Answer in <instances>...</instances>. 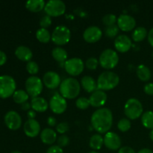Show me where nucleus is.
I'll list each match as a JSON object with an SVG mask.
<instances>
[{
  "label": "nucleus",
  "instance_id": "nucleus-22",
  "mask_svg": "<svg viewBox=\"0 0 153 153\" xmlns=\"http://www.w3.org/2000/svg\"><path fill=\"white\" fill-rule=\"evenodd\" d=\"M31 107L37 112H44L49 107L47 101L43 97H37L32 98L31 102Z\"/></svg>",
  "mask_w": 153,
  "mask_h": 153
},
{
  "label": "nucleus",
  "instance_id": "nucleus-3",
  "mask_svg": "<svg viewBox=\"0 0 153 153\" xmlns=\"http://www.w3.org/2000/svg\"><path fill=\"white\" fill-rule=\"evenodd\" d=\"M120 78L117 73L111 71H105L102 73L97 79V90L110 91L118 85Z\"/></svg>",
  "mask_w": 153,
  "mask_h": 153
},
{
  "label": "nucleus",
  "instance_id": "nucleus-38",
  "mask_svg": "<svg viewBox=\"0 0 153 153\" xmlns=\"http://www.w3.org/2000/svg\"><path fill=\"white\" fill-rule=\"evenodd\" d=\"M57 142H58V146H59L60 147H64L70 143V138L67 135L62 134L58 137Z\"/></svg>",
  "mask_w": 153,
  "mask_h": 153
},
{
  "label": "nucleus",
  "instance_id": "nucleus-25",
  "mask_svg": "<svg viewBox=\"0 0 153 153\" xmlns=\"http://www.w3.org/2000/svg\"><path fill=\"white\" fill-rule=\"evenodd\" d=\"M136 73L140 80L143 81V82H147L151 79V73L150 70L147 66L144 65V64H140L138 67H137V70H136Z\"/></svg>",
  "mask_w": 153,
  "mask_h": 153
},
{
  "label": "nucleus",
  "instance_id": "nucleus-44",
  "mask_svg": "<svg viewBox=\"0 0 153 153\" xmlns=\"http://www.w3.org/2000/svg\"><path fill=\"white\" fill-rule=\"evenodd\" d=\"M6 61H7V55H6L5 52L0 50V66L4 65Z\"/></svg>",
  "mask_w": 153,
  "mask_h": 153
},
{
  "label": "nucleus",
  "instance_id": "nucleus-5",
  "mask_svg": "<svg viewBox=\"0 0 153 153\" xmlns=\"http://www.w3.org/2000/svg\"><path fill=\"white\" fill-rule=\"evenodd\" d=\"M16 82L8 75L0 76V98L7 99L13 96L16 91Z\"/></svg>",
  "mask_w": 153,
  "mask_h": 153
},
{
  "label": "nucleus",
  "instance_id": "nucleus-35",
  "mask_svg": "<svg viewBox=\"0 0 153 153\" xmlns=\"http://www.w3.org/2000/svg\"><path fill=\"white\" fill-rule=\"evenodd\" d=\"M117 21V18L113 13H108L105 15L102 18V22L106 26H110V25H114L115 22Z\"/></svg>",
  "mask_w": 153,
  "mask_h": 153
},
{
  "label": "nucleus",
  "instance_id": "nucleus-18",
  "mask_svg": "<svg viewBox=\"0 0 153 153\" xmlns=\"http://www.w3.org/2000/svg\"><path fill=\"white\" fill-rule=\"evenodd\" d=\"M114 46L118 52H128L131 47V38L126 34H121V35L117 36L114 40Z\"/></svg>",
  "mask_w": 153,
  "mask_h": 153
},
{
  "label": "nucleus",
  "instance_id": "nucleus-51",
  "mask_svg": "<svg viewBox=\"0 0 153 153\" xmlns=\"http://www.w3.org/2000/svg\"><path fill=\"white\" fill-rule=\"evenodd\" d=\"M11 153H22V152H19V151H17V150H16V151H13V152H12Z\"/></svg>",
  "mask_w": 153,
  "mask_h": 153
},
{
  "label": "nucleus",
  "instance_id": "nucleus-28",
  "mask_svg": "<svg viewBox=\"0 0 153 153\" xmlns=\"http://www.w3.org/2000/svg\"><path fill=\"white\" fill-rule=\"evenodd\" d=\"M104 144V138L100 134H95L90 138L89 145L91 149L99 150Z\"/></svg>",
  "mask_w": 153,
  "mask_h": 153
},
{
  "label": "nucleus",
  "instance_id": "nucleus-10",
  "mask_svg": "<svg viewBox=\"0 0 153 153\" xmlns=\"http://www.w3.org/2000/svg\"><path fill=\"white\" fill-rule=\"evenodd\" d=\"M66 72L72 76L80 75L83 72L85 64L83 61L79 58H72L67 60L64 63Z\"/></svg>",
  "mask_w": 153,
  "mask_h": 153
},
{
  "label": "nucleus",
  "instance_id": "nucleus-24",
  "mask_svg": "<svg viewBox=\"0 0 153 153\" xmlns=\"http://www.w3.org/2000/svg\"><path fill=\"white\" fill-rule=\"evenodd\" d=\"M46 3L43 0H28L25 3V7L29 11L37 13L45 7Z\"/></svg>",
  "mask_w": 153,
  "mask_h": 153
},
{
  "label": "nucleus",
  "instance_id": "nucleus-7",
  "mask_svg": "<svg viewBox=\"0 0 153 153\" xmlns=\"http://www.w3.org/2000/svg\"><path fill=\"white\" fill-rule=\"evenodd\" d=\"M71 38L70 30L65 25H58L54 29L52 34V39L55 44L63 46L68 43Z\"/></svg>",
  "mask_w": 153,
  "mask_h": 153
},
{
  "label": "nucleus",
  "instance_id": "nucleus-39",
  "mask_svg": "<svg viewBox=\"0 0 153 153\" xmlns=\"http://www.w3.org/2000/svg\"><path fill=\"white\" fill-rule=\"evenodd\" d=\"M70 129V126L69 124L66 122L60 123L59 124L56 126V130L58 133L60 134H64V133L67 132Z\"/></svg>",
  "mask_w": 153,
  "mask_h": 153
},
{
  "label": "nucleus",
  "instance_id": "nucleus-53",
  "mask_svg": "<svg viewBox=\"0 0 153 153\" xmlns=\"http://www.w3.org/2000/svg\"><path fill=\"white\" fill-rule=\"evenodd\" d=\"M152 58H153V52H152Z\"/></svg>",
  "mask_w": 153,
  "mask_h": 153
},
{
  "label": "nucleus",
  "instance_id": "nucleus-32",
  "mask_svg": "<svg viewBox=\"0 0 153 153\" xmlns=\"http://www.w3.org/2000/svg\"><path fill=\"white\" fill-rule=\"evenodd\" d=\"M131 121L128 118H122L118 122L117 128L122 132H126L131 128Z\"/></svg>",
  "mask_w": 153,
  "mask_h": 153
},
{
  "label": "nucleus",
  "instance_id": "nucleus-6",
  "mask_svg": "<svg viewBox=\"0 0 153 153\" xmlns=\"http://www.w3.org/2000/svg\"><path fill=\"white\" fill-rule=\"evenodd\" d=\"M119 62V56L116 51L111 49H105L101 53L99 59V63L102 67L106 70L113 69Z\"/></svg>",
  "mask_w": 153,
  "mask_h": 153
},
{
  "label": "nucleus",
  "instance_id": "nucleus-15",
  "mask_svg": "<svg viewBox=\"0 0 153 153\" xmlns=\"http://www.w3.org/2000/svg\"><path fill=\"white\" fill-rule=\"evenodd\" d=\"M117 25L122 31H129L135 27L136 20L131 15L121 14L117 18Z\"/></svg>",
  "mask_w": 153,
  "mask_h": 153
},
{
  "label": "nucleus",
  "instance_id": "nucleus-41",
  "mask_svg": "<svg viewBox=\"0 0 153 153\" xmlns=\"http://www.w3.org/2000/svg\"><path fill=\"white\" fill-rule=\"evenodd\" d=\"M46 153H64L62 148L58 145H53L50 146L46 151Z\"/></svg>",
  "mask_w": 153,
  "mask_h": 153
},
{
  "label": "nucleus",
  "instance_id": "nucleus-14",
  "mask_svg": "<svg viewBox=\"0 0 153 153\" xmlns=\"http://www.w3.org/2000/svg\"><path fill=\"white\" fill-rule=\"evenodd\" d=\"M102 36V31L98 26L92 25L85 30L83 37L85 41L90 43H94L99 41Z\"/></svg>",
  "mask_w": 153,
  "mask_h": 153
},
{
  "label": "nucleus",
  "instance_id": "nucleus-27",
  "mask_svg": "<svg viewBox=\"0 0 153 153\" xmlns=\"http://www.w3.org/2000/svg\"><path fill=\"white\" fill-rule=\"evenodd\" d=\"M147 35L148 32L146 28L144 27L139 26L134 30L132 34H131V37L134 42H140L144 40L147 37Z\"/></svg>",
  "mask_w": 153,
  "mask_h": 153
},
{
  "label": "nucleus",
  "instance_id": "nucleus-30",
  "mask_svg": "<svg viewBox=\"0 0 153 153\" xmlns=\"http://www.w3.org/2000/svg\"><path fill=\"white\" fill-rule=\"evenodd\" d=\"M141 123L143 126L149 129H153V111H147L141 116Z\"/></svg>",
  "mask_w": 153,
  "mask_h": 153
},
{
  "label": "nucleus",
  "instance_id": "nucleus-2",
  "mask_svg": "<svg viewBox=\"0 0 153 153\" xmlns=\"http://www.w3.org/2000/svg\"><path fill=\"white\" fill-rule=\"evenodd\" d=\"M80 84L74 78H67L60 85V93L65 99H74L80 93Z\"/></svg>",
  "mask_w": 153,
  "mask_h": 153
},
{
  "label": "nucleus",
  "instance_id": "nucleus-45",
  "mask_svg": "<svg viewBox=\"0 0 153 153\" xmlns=\"http://www.w3.org/2000/svg\"><path fill=\"white\" fill-rule=\"evenodd\" d=\"M47 124L51 127L55 126H56V124H57L56 119H55L54 117H52V116L49 117L47 119Z\"/></svg>",
  "mask_w": 153,
  "mask_h": 153
},
{
  "label": "nucleus",
  "instance_id": "nucleus-4",
  "mask_svg": "<svg viewBox=\"0 0 153 153\" xmlns=\"http://www.w3.org/2000/svg\"><path fill=\"white\" fill-rule=\"evenodd\" d=\"M143 108L142 103L137 99L128 100L124 105V112L129 120H136L143 114Z\"/></svg>",
  "mask_w": 153,
  "mask_h": 153
},
{
  "label": "nucleus",
  "instance_id": "nucleus-34",
  "mask_svg": "<svg viewBox=\"0 0 153 153\" xmlns=\"http://www.w3.org/2000/svg\"><path fill=\"white\" fill-rule=\"evenodd\" d=\"M76 105L78 108L81 109V110H85V109L89 107V105H91L89 99L83 97H79V99H77L76 102Z\"/></svg>",
  "mask_w": 153,
  "mask_h": 153
},
{
  "label": "nucleus",
  "instance_id": "nucleus-33",
  "mask_svg": "<svg viewBox=\"0 0 153 153\" xmlns=\"http://www.w3.org/2000/svg\"><path fill=\"white\" fill-rule=\"evenodd\" d=\"M119 27L117 25L114 24V25H110V26H107L105 29V32L107 37H110V38H113L117 36L118 33H119Z\"/></svg>",
  "mask_w": 153,
  "mask_h": 153
},
{
  "label": "nucleus",
  "instance_id": "nucleus-11",
  "mask_svg": "<svg viewBox=\"0 0 153 153\" xmlns=\"http://www.w3.org/2000/svg\"><path fill=\"white\" fill-rule=\"evenodd\" d=\"M49 108L53 113L56 114H61L66 111L67 108V103L66 99L61 95L55 94L49 101Z\"/></svg>",
  "mask_w": 153,
  "mask_h": 153
},
{
  "label": "nucleus",
  "instance_id": "nucleus-17",
  "mask_svg": "<svg viewBox=\"0 0 153 153\" xmlns=\"http://www.w3.org/2000/svg\"><path fill=\"white\" fill-rule=\"evenodd\" d=\"M23 130L26 136L29 137H35L40 131V123L34 119H28L24 124Z\"/></svg>",
  "mask_w": 153,
  "mask_h": 153
},
{
  "label": "nucleus",
  "instance_id": "nucleus-47",
  "mask_svg": "<svg viewBox=\"0 0 153 153\" xmlns=\"http://www.w3.org/2000/svg\"><path fill=\"white\" fill-rule=\"evenodd\" d=\"M27 117L28 119H34L36 117V111L34 110H29L27 113Z\"/></svg>",
  "mask_w": 153,
  "mask_h": 153
},
{
  "label": "nucleus",
  "instance_id": "nucleus-21",
  "mask_svg": "<svg viewBox=\"0 0 153 153\" xmlns=\"http://www.w3.org/2000/svg\"><path fill=\"white\" fill-rule=\"evenodd\" d=\"M15 55L19 60L22 61H28L32 58L33 53L31 49L25 46H19L15 50Z\"/></svg>",
  "mask_w": 153,
  "mask_h": 153
},
{
  "label": "nucleus",
  "instance_id": "nucleus-12",
  "mask_svg": "<svg viewBox=\"0 0 153 153\" xmlns=\"http://www.w3.org/2000/svg\"><path fill=\"white\" fill-rule=\"evenodd\" d=\"M4 123L10 130H17L22 126V118L15 111H10L4 115Z\"/></svg>",
  "mask_w": 153,
  "mask_h": 153
},
{
  "label": "nucleus",
  "instance_id": "nucleus-46",
  "mask_svg": "<svg viewBox=\"0 0 153 153\" xmlns=\"http://www.w3.org/2000/svg\"><path fill=\"white\" fill-rule=\"evenodd\" d=\"M147 38H148V41H149V44H150L153 47V28L149 30V33H148Z\"/></svg>",
  "mask_w": 153,
  "mask_h": 153
},
{
  "label": "nucleus",
  "instance_id": "nucleus-9",
  "mask_svg": "<svg viewBox=\"0 0 153 153\" xmlns=\"http://www.w3.org/2000/svg\"><path fill=\"white\" fill-rule=\"evenodd\" d=\"M44 10L49 16H61L65 12L66 4L61 0H50L46 3Z\"/></svg>",
  "mask_w": 153,
  "mask_h": 153
},
{
  "label": "nucleus",
  "instance_id": "nucleus-40",
  "mask_svg": "<svg viewBox=\"0 0 153 153\" xmlns=\"http://www.w3.org/2000/svg\"><path fill=\"white\" fill-rule=\"evenodd\" d=\"M51 24H52V19H51V16L46 15V16H43L41 18L40 21V25L41 26V28H46L49 26H50Z\"/></svg>",
  "mask_w": 153,
  "mask_h": 153
},
{
  "label": "nucleus",
  "instance_id": "nucleus-49",
  "mask_svg": "<svg viewBox=\"0 0 153 153\" xmlns=\"http://www.w3.org/2000/svg\"><path fill=\"white\" fill-rule=\"evenodd\" d=\"M137 153H153V152L148 148H144V149H141L140 150H139Z\"/></svg>",
  "mask_w": 153,
  "mask_h": 153
},
{
  "label": "nucleus",
  "instance_id": "nucleus-48",
  "mask_svg": "<svg viewBox=\"0 0 153 153\" xmlns=\"http://www.w3.org/2000/svg\"><path fill=\"white\" fill-rule=\"evenodd\" d=\"M22 109L24 111H29V108H31V104H29L28 102H25L23 104H22Z\"/></svg>",
  "mask_w": 153,
  "mask_h": 153
},
{
  "label": "nucleus",
  "instance_id": "nucleus-26",
  "mask_svg": "<svg viewBox=\"0 0 153 153\" xmlns=\"http://www.w3.org/2000/svg\"><path fill=\"white\" fill-rule=\"evenodd\" d=\"M52 55L54 59L58 62H64L67 60V52L62 47H55L52 49Z\"/></svg>",
  "mask_w": 153,
  "mask_h": 153
},
{
  "label": "nucleus",
  "instance_id": "nucleus-52",
  "mask_svg": "<svg viewBox=\"0 0 153 153\" xmlns=\"http://www.w3.org/2000/svg\"><path fill=\"white\" fill-rule=\"evenodd\" d=\"M89 153H99V152H96V151H92V152H90Z\"/></svg>",
  "mask_w": 153,
  "mask_h": 153
},
{
  "label": "nucleus",
  "instance_id": "nucleus-50",
  "mask_svg": "<svg viewBox=\"0 0 153 153\" xmlns=\"http://www.w3.org/2000/svg\"><path fill=\"white\" fill-rule=\"evenodd\" d=\"M149 138L153 141V129H152L149 132Z\"/></svg>",
  "mask_w": 153,
  "mask_h": 153
},
{
  "label": "nucleus",
  "instance_id": "nucleus-37",
  "mask_svg": "<svg viewBox=\"0 0 153 153\" xmlns=\"http://www.w3.org/2000/svg\"><path fill=\"white\" fill-rule=\"evenodd\" d=\"M99 61L96 58H94V57H91V58H89L86 61V64H85V66L88 69L91 70H96L97 68L99 65Z\"/></svg>",
  "mask_w": 153,
  "mask_h": 153
},
{
  "label": "nucleus",
  "instance_id": "nucleus-8",
  "mask_svg": "<svg viewBox=\"0 0 153 153\" xmlns=\"http://www.w3.org/2000/svg\"><path fill=\"white\" fill-rule=\"evenodd\" d=\"M25 90L31 97H37L41 94L43 91V82L39 77L32 76L28 78L25 81Z\"/></svg>",
  "mask_w": 153,
  "mask_h": 153
},
{
  "label": "nucleus",
  "instance_id": "nucleus-1",
  "mask_svg": "<svg viewBox=\"0 0 153 153\" xmlns=\"http://www.w3.org/2000/svg\"><path fill=\"white\" fill-rule=\"evenodd\" d=\"M91 124L100 134L108 132L113 124V114L110 109L102 108L97 109L91 116Z\"/></svg>",
  "mask_w": 153,
  "mask_h": 153
},
{
  "label": "nucleus",
  "instance_id": "nucleus-19",
  "mask_svg": "<svg viewBox=\"0 0 153 153\" xmlns=\"http://www.w3.org/2000/svg\"><path fill=\"white\" fill-rule=\"evenodd\" d=\"M89 101L90 104L93 107H102L107 102V95L105 91H101V90H97L91 94L89 98Z\"/></svg>",
  "mask_w": 153,
  "mask_h": 153
},
{
  "label": "nucleus",
  "instance_id": "nucleus-23",
  "mask_svg": "<svg viewBox=\"0 0 153 153\" xmlns=\"http://www.w3.org/2000/svg\"><path fill=\"white\" fill-rule=\"evenodd\" d=\"M81 85L83 89L88 93H94L97 89V82L90 76H85L81 80Z\"/></svg>",
  "mask_w": 153,
  "mask_h": 153
},
{
  "label": "nucleus",
  "instance_id": "nucleus-20",
  "mask_svg": "<svg viewBox=\"0 0 153 153\" xmlns=\"http://www.w3.org/2000/svg\"><path fill=\"white\" fill-rule=\"evenodd\" d=\"M40 139L44 144L52 145L57 139V134L53 129L50 128H44L40 133Z\"/></svg>",
  "mask_w": 153,
  "mask_h": 153
},
{
  "label": "nucleus",
  "instance_id": "nucleus-16",
  "mask_svg": "<svg viewBox=\"0 0 153 153\" xmlns=\"http://www.w3.org/2000/svg\"><path fill=\"white\" fill-rule=\"evenodd\" d=\"M43 82L49 89H55L61 85V77L56 72H46L43 76Z\"/></svg>",
  "mask_w": 153,
  "mask_h": 153
},
{
  "label": "nucleus",
  "instance_id": "nucleus-43",
  "mask_svg": "<svg viewBox=\"0 0 153 153\" xmlns=\"http://www.w3.org/2000/svg\"><path fill=\"white\" fill-rule=\"evenodd\" d=\"M118 153H136L132 148L129 146H123L118 150Z\"/></svg>",
  "mask_w": 153,
  "mask_h": 153
},
{
  "label": "nucleus",
  "instance_id": "nucleus-29",
  "mask_svg": "<svg viewBox=\"0 0 153 153\" xmlns=\"http://www.w3.org/2000/svg\"><path fill=\"white\" fill-rule=\"evenodd\" d=\"M13 100L17 104H23V103L26 102L28 101V98H29V95L26 91H23V90H17L14 92L13 94Z\"/></svg>",
  "mask_w": 153,
  "mask_h": 153
},
{
  "label": "nucleus",
  "instance_id": "nucleus-31",
  "mask_svg": "<svg viewBox=\"0 0 153 153\" xmlns=\"http://www.w3.org/2000/svg\"><path fill=\"white\" fill-rule=\"evenodd\" d=\"M36 37L41 43H47L52 39V35L46 28H40L36 32Z\"/></svg>",
  "mask_w": 153,
  "mask_h": 153
},
{
  "label": "nucleus",
  "instance_id": "nucleus-13",
  "mask_svg": "<svg viewBox=\"0 0 153 153\" xmlns=\"http://www.w3.org/2000/svg\"><path fill=\"white\" fill-rule=\"evenodd\" d=\"M104 138V145L110 150H118L120 149L121 139L117 134L113 131H108L105 134Z\"/></svg>",
  "mask_w": 153,
  "mask_h": 153
},
{
  "label": "nucleus",
  "instance_id": "nucleus-36",
  "mask_svg": "<svg viewBox=\"0 0 153 153\" xmlns=\"http://www.w3.org/2000/svg\"><path fill=\"white\" fill-rule=\"evenodd\" d=\"M26 70L28 73L31 75H35L39 71V66L35 61H30L26 64Z\"/></svg>",
  "mask_w": 153,
  "mask_h": 153
},
{
  "label": "nucleus",
  "instance_id": "nucleus-42",
  "mask_svg": "<svg viewBox=\"0 0 153 153\" xmlns=\"http://www.w3.org/2000/svg\"><path fill=\"white\" fill-rule=\"evenodd\" d=\"M143 91L147 95L153 96V83L149 82V83L146 84L143 88Z\"/></svg>",
  "mask_w": 153,
  "mask_h": 153
}]
</instances>
